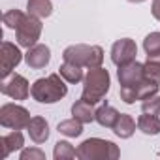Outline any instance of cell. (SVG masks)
Wrapping results in <instances>:
<instances>
[{
  "label": "cell",
  "instance_id": "4",
  "mask_svg": "<svg viewBox=\"0 0 160 160\" xmlns=\"http://www.w3.org/2000/svg\"><path fill=\"white\" fill-rule=\"evenodd\" d=\"M119 156V147L102 138H89L77 147V158L81 160H117Z\"/></svg>",
  "mask_w": 160,
  "mask_h": 160
},
{
  "label": "cell",
  "instance_id": "19",
  "mask_svg": "<svg viewBox=\"0 0 160 160\" xmlns=\"http://www.w3.org/2000/svg\"><path fill=\"white\" fill-rule=\"evenodd\" d=\"M58 73L64 77V81H66V83H79V81H83V79H85V75H83V68H81V66L72 64V62H66V60L60 64Z\"/></svg>",
  "mask_w": 160,
  "mask_h": 160
},
{
  "label": "cell",
  "instance_id": "25",
  "mask_svg": "<svg viewBox=\"0 0 160 160\" xmlns=\"http://www.w3.org/2000/svg\"><path fill=\"white\" fill-rule=\"evenodd\" d=\"M143 68H145V77L160 85V62L147 58V60L143 62Z\"/></svg>",
  "mask_w": 160,
  "mask_h": 160
},
{
  "label": "cell",
  "instance_id": "14",
  "mask_svg": "<svg viewBox=\"0 0 160 160\" xmlns=\"http://www.w3.org/2000/svg\"><path fill=\"white\" fill-rule=\"evenodd\" d=\"M72 117L77 119V121H81L83 124L96 121L94 104H92V102H87V100H83V98H79V100L72 106Z\"/></svg>",
  "mask_w": 160,
  "mask_h": 160
},
{
  "label": "cell",
  "instance_id": "9",
  "mask_svg": "<svg viewBox=\"0 0 160 160\" xmlns=\"http://www.w3.org/2000/svg\"><path fill=\"white\" fill-rule=\"evenodd\" d=\"M21 60H23L21 49L12 42H2V47H0V70H2V79L8 77L10 73H13V70L19 66Z\"/></svg>",
  "mask_w": 160,
  "mask_h": 160
},
{
  "label": "cell",
  "instance_id": "6",
  "mask_svg": "<svg viewBox=\"0 0 160 160\" xmlns=\"http://www.w3.org/2000/svg\"><path fill=\"white\" fill-rule=\"evenodd\" d=\"M30 113L19 104H4L0 108V124L10 130H23L30 122Z\"/></svg>",
  "mask_w": 160,
  "mask_h": 160
},
{
  "label": "cell",
  "instance_id": "27",
  "mask_svg": "<svg viewBox=\"0 0 160 160\" xmlns=\"http://www.w3.org/2000/svg\"><path fill=\"white\" fill-rule=\"evenodd\" d=\"M21 160H45V152L38 147H32V149H23L21 151Z\"/></svg>",
  "mask_w": 160,
  "mask_h": 160
},
{
  "label": "cell",
  "instance_id": "10",
  "mask_svg": "<svg viewBox=\"0 0 160 160\" xmlns=\"http://www.w3.org/2000/svg\"><path fill=\"white\" fill-rule=\"evenodd\" d=\"M138 55V45L130 38H121L111 45V62L115 66H122L126 62L136 60Z\"/></svg>",
  "mask_w": 160,
  "mask_h": 160
},
{
  "label": "cell",
  "instance_id": "28",
  "mask_svg": "<svg viewBox=\"0 0 160 160\" xmlns=\"http://www.w3.org/2000/svg\"><path fill=\"white\" fill-rule=\"evenodd\" d=\"M151 12H152V17L160 21V0H152V6H151Z\"/></svg>",
  "mask_w": 160,
  "mask_h": 160
},
{
  "label": "cell",
  "instance_id": "30",
  "mask_svg": "<svg viewBox=\"0 0 160 160\" xmlns=\"http://www.w3.org/2000/svg\"><path fill=\"white\" fill-rule=\"evenodd\" d=\"M128 2H132V4H141V2H145V0H128Z\"/></svg>",
  "mask_w": 160,
  "mask_h": 160
},
{
  "label": "cell",
  "instance_id": "15",
  "mask_svg": "<svg viewBox=\"0 0 160 160\" xmlns=\"http://www.w3.org/2000/svg\"><path fill=\"white\" fill-rule=\"evenodd\" d=\"M23 145H25V138H23L21 130H12L10 134H6V136L0 138V147H2V154H0V156L8 158L10 152L23 149Z\"/></svg>",
  "mask_w": 160,
  "mask_h": 160
},
{
  "label": "cell",
  "instance_id": "3",
  "mask_svg": "<svg viewBox=\"0 0 160 160\" xmlns=\"http://www.w3.org/2000/svg\"><path fill=\"white\" fill-rule=\"evenodd\" d=\"M109 85H111V77L109 72L106 68H92L87 72L85 79H83V92L81 98L92 104L102 102V98L109 92Z\"/></svg>",
  "mask_w": 160,
  "mask_h": 160
},
{
  "label": "cell",
  "instance_id": "11",
  "mask_svg": "<svg viewBox=\"0 0 160 160\" xmlns=\"http://www.w3.org/2000/svg\"><path fill=\"white\" fill-rule=\"evenodd\" d=\"M117 77H119V83L121 87H132V85H138L145 79V68L141 62L138 60H132V62H126L122 66H117Z\"/></svg>",
  "mask_w": 160,
  "mask_h": 160
},
{
  "label": "cell",
  "instance_id": "5",
  "mask_svg": "<svg viewBox=\"0 0 160 160\" xmlns=\"http://www.w3.org/2000/svg\"><path fill=\"white\" fill-rule=\"evenodd\" d=\"M42 30H43V25H42L40 17L27 13V15H25V19H23V23L15 28L17 43H19L21 47L30 49L32 45H36V43H38L40 36H42Z\"/></svg>",
  "mask_w": 160,
  "mask_h": 160
},
{
  "label": "cell",
  "instance_id": "18",
  "mask_svg": "<svg viewBox=\"0 0 160 160\" xmlns=\"http://www.w3.org/2000/svg\"><path fill=\"white\" fill-rule=\"evenodd\" d=\"M138 128L147 136H158L160 134V119H158V115H151V113L139 115L138 117Z\"/></svg>",
  "mask_w": 160,
  "mask_h": 160
},
{
  "label": "cell",
  "instance_id": "20",
  "mask_svg": "<svg viewBox=\"0 0 160 160\" xmlns=\"http://www.w3.org/2000/svg\"><path fill=\"white\" fill-rule=\"evenodd\" d=\"M27 13L36 15L40 19H45L53 13V4H51V0H28L27 2Z\"/></svg>",
  "mask_w": 160,
  "mask_h": 160
},
{
  "label": "cell",
  "instance_id": "23",
  "mask_svg": "<svg viewBox=\"0 0 160 160\" xmlns=\"http://www.w3.org/2000/svg\"><path fill=\"white\" fill-rule=\"evenodd\" d=\"M25 15H27V13H23L21 10H8V12L4 13L2 21H4V25H6L8 28H13V30H15V28L23 23Z\"/></svg>",
  "mask_w": 160,
  "mask_h": 160
},
{
  "label": "cell",
  "instance_id": "22",
  "mask_svg": "<svg viewBox=\"0 0 160 160\" xmlns=\"http://www.w3.org/2000/svg\"><path fill=\"white\" fill-rule=\"evenodd\" d=\"M77 156V149H73V145L70 141H57L55 149H53V158L55 160H72Z\"/></svg>",
  "mask_w": 160,
  "mask_h": 160
},
{
  "label": "cell",
  "instance_id": "12",
  "mask_svg": "<svg viewBox=\"0 0 160 160\" xmlns=\"http://www.w3.org/2000/svg\"><path fill=\"white\" fill-rule=\"evenodd\" d=\"M51 60V49L43 43H36L32 45L27 53H25V62L28 64V68L32 70H42L49 64Z\"/></svg>",
  "mask_w": 160,
  "mask_h": 160
},
{
  "label": "cell",
  "instance_id": "21",
  "mask_svg": "<svg viewBox=\"0 0 160 160\" xmlns=\"http://www.w3.org/2000/svg\"><path fill=\"white\" fill-rule=\"evenodd\" d=\"M57 130H58L62 136H66V138H79V136L83 134V122L72 117V119L60 121L58 126H57Z\"/></svg>",
  "mask_w": 160,
  "mask_h": 160
},
{
  "label": "cell",
  "instance_id": "26",
  "mask_svg": "<svg viewBox=\"0 0 160 160\" xmlns=\"http://www.w3.org/2000/svg\"><path fill=\"white\" fill-rule=\"evenodd\" d=\"M141 111L151 113V115H160V96L152 94V96L141 100Z\"/></svg>",
  "mask_w": 160,
  "mask_h": 160
},
{
  "label": "cell",
  "instance_id": "17",
  "mask_svg": "<svg viewBox=\"0 0 160 160\" xmlns=\"http://www.w3.org/2000/svg\"><path fill=\"white\" fill-rule=\"evenodd\" d=\"M119 117H121V113L113 106H109V104H102L96 109V122L100 126H104V128H113Z\"/></svg>",
  "mask_w": 160,
  "mask_h": 160
},
{
  "label": "cell",
  "instance_id": "1",
  "mask_svg": "<svg viewBox=\"0 0 160 160\" xmlns=\"http://www.w3.org/2000/svg\"><path fill=\"white\" fill-rule=\"evenodd\" d=\"M68 94V85L60 73L40 77L30 87V96L40 104H57Z\"/></svg>",
  "mask_w": 160,
  "mask_h": 160
},
{
  "label": "cell",
  "instance_id": "16",
  "mask_svg": "<svg viewBox=\"0 0 160 160\" xmlns=\"http://www.w3.org/2000/svg\"><path fill=\"white\" fill-rule=\"evenodd\" d=\"M111 130H113V134H115L117 138L128 139V138H132L134 132H136V121L132 119V115L121 113V117L117 119V122H115V126H113Z\"/></svg>",
  "mask_w": 160,
  "mask_h": 160
},
{
  "label": "cell",
  "instance_id": "2",
  "mask_svg": "<svg viewBox=\"0 0 160 160\" xmlns=\"http://www.w3.org/2000/svg\"><path fill=\"white\" fill-rule=\"evenodd\" d=\"M62 58L66 62L77 64L81 68H100L104 62V49L100 45H85V43H77V45H68L62 51Z\"/></svg>",
  "mask_w": 160,
  "mask_h": 160
},
{
  "label": "cell",
  "instance_id": "24",
  "mask_svg": "<svg viewBox=\"0 0 160 160\" xmlns=\"http://www.w3.org/2000/svg\"><path fill=\"white\" fill-rule=\"evenodd\" d=\"M143 49L147 55H154L160 51V32H151L143 40Z\"/></svg>",
  "mask_w": 160,
  "mask_h": 160
},
{
  "label": "cell",
  "instance_id": "8",
  "mask_svg": "<svg viewBox=\"0 0 160 160\" xmlns=\"http://www.w3.org/2000/svg\"><path fill=\"white\" fill-rule=\"evenodd\" d=\"M0 91H2V94L10 96L13 100H27L30 94L28 81L21 73H10L8 77H4L2 83H0Z\"/></svg>",
  "mask_w": 160,
  "mask_h": 160
},
{
  "label": "cell",
  "instance_id": "13",
  "mask_svg": "<svg viewBox=\"0 0 160 160\" xmlns=\"http://www.w3.org/2000/svg\"><path fill=\"white\" fill-rule=\"evenodd\" d=\"M27 132H28V136H30V139L34 143L42 145V143H45L49 139V122L43 117L36 115V117L30 119V122L27 126Z\"/></svg>",
  "mask_w": 160,
  "mask_h": 160
},
{
  "label": "cell",
  "instance_id": "29",
  "mask_svg": "<svg viewBox=\"0 0 160 160\" xmlns=\"http://www.w3.org/2000/svg\"><path fill=\"white\" fill-rule=\"evenodd\" d=\"M147 58H151V60H156V62H160V51H158V53H154V55H147Z\"/></svg>",
  "mask_w": 160,
  "mask_h": 160
},
{
  "label": "cell",
  "instance_id": "7",
  "mask_svg": "<svg viewBox=\"0 0 160 160\" xmlns=\"http://www.w3.org/2000/svg\"><path fill=\"white\" fill-rule=\"evenodd\" d=\"M158 89L160 85L151 81V79H143L141 83L138 85H132V87H121L119 91V96L124 104H136V100H145L152 94H158Z\"/></svg>",
  "mask_w": 160,
  "mask_h": 160
}]
</instances>
